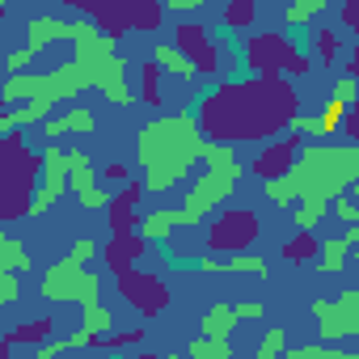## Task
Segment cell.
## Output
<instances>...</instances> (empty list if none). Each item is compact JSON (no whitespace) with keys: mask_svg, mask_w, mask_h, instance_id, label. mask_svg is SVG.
Returning <instances> with one entry per match:
<instances>
[{"mask_svg":"<svg viewBox=\"0 0 359 359\" xmlns=\"http://www.w3.org/2000/svg\"><path fill=\"white\" fill-rule=\"evenodd\" d=\"M325 212H330V199H296V208H292V224H296V229H317Z\"/></svg>","mask_w":359,"mask_h":359,"instance_id":"obj_29","label":"cell"},{"mask_svg":"<svg viewBox=\"0 0 359 359\" xmlns=\"http://www.w3.org/2000/svg\"><path fill=\"white\" fill-rule=\"evenodd\" d=\"M258 237V216L245 212V208H229L212 220V233H208V245L212 250H224V254H241L250 241Z\"/></svg>","mask_w":359,"mask_h":359,"instance_id":"obj_11","label":"cell"},{"mask_svg":"<svg viewBox=\"0 0 359 359\" xmlns=\"http://www.w3.org/2000/svg\"><path fill=\"white\" fill-rule=\"evenodd\" d=\"M34 173H43V156H30L22 135L9 131L5 148H0V182H5V220L30 216L26 191H34Z\"/></svg>","mask_w":359,"mask_h":359,"instance_id":"obj_4","label":"cell"},{"mask_svg":"<svg viewBox=\"0 0 359 359\" xmlns=\"http://www.w3.org/2000/svg\"><path fill=\"white\" fill-rule=\"evenodd\" d=\"M97 123H93V110L89 106H68V110H60V114H51L47 123H43V131H47V140H60V135H89Z\"/></svg>","mask_w":359,"mask_h":359,"instance_id":"obj_18","label":"cell"},{"mask_svg":"<svg viewBox=\"0 0 359 359\" xmlns=\"http://www.w3.org/2000/svg\"><path fill=\"white\" fill-rule=\"evenodd\" d=\"M325 5H330V0H292V5H287V26H304V22H313Z\"/></svg>","mask_w":359,"mask_h":359,"instance_id":"obj_32","label":"cell"},{"mask_svg":"<svg viewBox=\"0 0 359 359\" xmlns=\"http://www.w3.org/2000/svg\"><path fill=\"white\" fill-rule=\"evenodd\" d=\"M127 60L114 51L110 60H106V68H102V81H97V89H102V97L106 102H114V106H131L135 102V89H127Z\"/></svg>","mask_w":359,"mask_h":359,"instance_id":"obj_17","label":"cell"},{"mask_svg":"<svg viewBox=\"0 0 359 359\" xmlns=\"http://www.w3.org/2000/svg\"><path fill=\"white\" fill-rule=\"evenodd\" d=\"M152 60H156L165 72H173V76H195V72H199L195 60L177 47V43H156V47H152Z\"/></svg>","mask_w":359,"mask_h":359,"instance_id":"obj_21","label":"cell"},{"mask_svg":"<svg viewBox=\"0 0 359 359\" xmlns=\"http://www.w3.org/2000/svg\"><path fill=\"white\" fill-rule=\"evenodd\" d=\"M72 39V22H60V18H30L26 22V47L34 51H47L51 43H64Z\"/></svg>","mask_w":359,"mask_h":359,"instance_id":"obj_19","label":"cell"},{"mask_svg":"<svg viewBox=\"0 0 359 359\" xmlns=\"http://www.w3.org/2000/svg\"><path fill=\"white\" fill-rule=\"evenodd\" d=\"M338 18H342V26H346V30H355V34H359V0H342Z\"/></svg>","mask_w":359,"mask_h":359,"instance_id":"obj_46","label":"cell"},{"mask_svg":"<svg viewBox=\"0 0 359 359\" xmlns=\"http://www.w3.org/2000/svg\"><path fill=\"white\" fill-rule=\"evenodd\" d=\"M110 325H114V317H110V309L97 300V304H85V330H93V334H110Z\"/></svg>","mask_w":359,"mask_h":359,"instance_id":"obj_36","label":"cell"},{"mask_svg":"<svg viewBox=\"0 0 359 359\" xmlns=\"http://www.w3.org/2000/svg\"><path fill=\"white\" fill-rule=\"evenodd\" d=\"M300 140L304 135H296V131H283V135H275L271 144H262V152L254 156V173L262 177V182H271V177H283L292 165H296V156H300Z\"/></svg>","mask_w":359,"mask_h":359,"instance_id":"obj_13","label":"cell"},{"mask_svg":"<svg viewBox=\"0 0 359 359\" xmlns=\"http://www.w3.org/2000/svg\"><path fill=\"white\" fill-rule=\"evenodd\" d=\"M313 51H317L321 64H334V60H338V34H334V30H317V34H313Z\"/></svg>","mask_w":359,"mask_h":359,"instance_id":"obj_37","label":"cell"},{"mask_svg":"<svg viewBox=\"0 0 359 359\" xmlns=\"http://www.w3.org/2000/svg\"><path fill=\"white\" fill-rule=\"evenodd\" d=\"M330 212L342 220V224H359V199L351 195V191H342V195H334L330 199Z\"/></svg>","mask_w":359,"mask_h":359,"instance_id":"obj_35","label":"cell"},{"mask_svg":"<svg viewBox=\"0 0 359 359\" xmlns=\"http://www.w3.org/2000/svg\"><path fill=\"white\" fill-rule=\"evenodd\" d=\"M283 355L287 359H359V355H346L342 342H304V346H287Z\"/></svg>","mask_w":359,"mask_h":359,"instance_id":"obj_26","label":"cell"},{"mask_svg":"<svg viewBox=\"0 0 359 359\" xmlns=\"http://www.w3.org/2000/svg\"><path fill=\"white\" fill-rule=\"evenodd\" d=\"M140 72H144V93H140V97H144L148 106H161V72H165V68L152 60V64H144Z\"/></svg>","mask_w":359,"mask_h":359,"instance_id":"obj_34","label":"cell"},{"mask_svg":"<svg viewBox=\"0 0 359 359\" xmlns=\"http://www.w3.org/2000/svg\"><path fill=\"white\" fill-rule=\"evenodd\" d=\"M187 355H191V359H233V346H229V338H212V334H199V338H191Z\"/></svg>","mask_w":359,"mask_h":359,"instance_id":"obj_27","label":"cell"},{"mask_svg":"<svg viewBox=\"0 0 359 359\" xmlns=\"http://www.w3.org/2000/svg\"><path fill=\"white\" fill-rule=\"evenodd\" d=\"M34 266V258L26 254V245L13 237V233H5V237H0V271H30Z\"/></svg>","mask_w":359,"mask_h":359,"instance_id":"obj_25","label":"cell"},{"mask_svg":"<svg viewBox=\"0 0 359 359\" xmlns=\"http://www.w3.org/2000/svg\"><path fill=\"white\" fill-rule=\"evenodd\" d=\"M203 127L191 114H165L148 123L135 135V156L144 165V187L148 191H169L191 173L195 161H203Z\"/></svg>","mask_w":359,"mask_h":359,"instance_id":"obj_3","label":"cell"},{"mask_svg":"<svg viewBox=\"0 0 359 359\" xmlns=\"http://www.w3.org/2000/svg\"><path fill=\"white\" fill-rule=\"evenodd\" d=\"M245 60L258 76H283V72L300 76V72H309V60L300 55V47L283 34H254L245 43Z\"/></svg>","mask_w":359,"mask_h":359,"instance_id":"obj_7","label":"cell"},{"mask_svg":"<svg viewBox=\"0 0 359 359\" xmlns=\"http://www.w3.org/2000/svg\"><path fill=\"white\" fill-rule=\"evenodd\" d=\"M224 275H258V279H266V258H254V254L224 258Z\"/></svg>","mask_w":359,"mask_h":359,"instance_id":"obj_30","label":"cell"},{"mask_svg":"<svg viewBox=\"0 0 359 359\" xmlns=\"http://www.w3.org/2000/svg\"><path fill=\"white\" fill-rule=\"evenodd\" d=\"M64 191H72V148L51 140L47 152H43V191L30 199V216L51 212V203H60Z\"/></svg>","mask_w":359,"mask_h":359,"instance_id":"obj_9","label":"cell"},{"mask_svg":"<svg viewBox=\"0 0 359 359\" xmlns=\"http://www.w3.org/2000/svg\"><path fill=\"white\" fill-rule=\"evenodd\" d=\"M177 47H182V51L195 60V68L208 72V76L220 68V60H216V43H212L199 26H177Z\"/></svg>","mask_w":359,"mask_h":359,"instance_id":"obj_16","label":"cell"},{"mask_svg":"<svg viewBox=\"0 0 359 359\" xmlns=\"http://www.w3.org/2000/svg\"><path fill=\"white\" fill-rule=\"evenodd\" d=\"M118 292H123V300L135 304L144 317H152V313H161V309L169 304V287H165L156 275L140 271V266H131V271L118 275Z\"/></svg>","mask_w":359,"mask_h":359,"instance_id":"obj_12","label":"cell"},{"mask_svg":"<svg viewBox=\"0 0 359 359\" xmlns=\"http://www.w3.org/2000/svg\"><path fill=\"white\" fill-rule=\"evenodd\" d=\"M283 351H287V330L283 325H271L262 334V342H258V359H279Z\"/></svg>","mask_w":359,"mask_h":359,"instance_id":"obj_31","label":"cell"},{"mask_svg":"<svg viewBox=\"0 0 359 359\" xmlns=\"http://www.w3.org/2000/svg\"><path fill=\"white\" fill-rule=\"evenodd\" d=\"M144 245H148V237L135 229V233H114L110 237V245L102 250V258H106V266L114 271V275H123V271H131L140 258H144Z\"/></svg>","mask_w":359,"mask_h":359,"instance_id":"obj_15","label":"cell"},{"mask_svg":"<svg viewBox=\"0 0 359 359\" xmlns=\"http://www.w3.org/2000/svg\"><path fill=\"white\" fill-rule=\"evenodd\" d=\"M72 191H76L81 208H89V212H106V208L114 203L110 191H97V173H93L85 148H72Z\"/></svg>","mask_w":359,"mask_h":359,"instance_id":"obj_14","label":"cell"},{"mask_svg":"<svg viewBox=\"0 0 359 359\" xmlns=\"http://www.w3.org/2000/svg\"><path fill=\"white\" fill-rule=\"evenodd\" d=\"M0 5H5V0H0Z\"/></svg>","mask_w":359,"mask_h":359,"instance_id":"obj_53","label":"cell"},{"mask_svg":"<svg viewBox=\"0 0 359 359\" xmlns=\"http://www.w3.org/2000/svg\"><path fill=\"white\" fill-rule=\"evenodd\" d=\"M64 5L85 9L89 22H97L106 34L118 39L127 30H156L165 0H64Z\"/></svg>","mask_w":359,"mask_h":359,"instance_id":"obj_5","label":"cell"},{"mask_svg":"<svg viewBox=\"0 0 359 359\" xmlns=\"http://www.w3.org/2000/svg\"><path fill=\"white\" fill-rule=\"evenodd\" d=\"M317 254H321V241L313 237V229H300V233L283 245V258H287V262H296V266L317 262Z\"/></svg>","mask_w":359,"mask_h":359,"instance_id":"obj_24","label":"cell"},{"mask_svg":"<svg viewBox=\"0 0 359 359\" xmlns=\"http://www.w3.org/2000/svg\"><path fill=\"white\" fill-rule=\"evenodd\" d=\"M359 182V144H309L283 177L262 182L275 208H296V199H334Z\"/></svg>","mask_w":359,"mask_h":359,"instance_id":"obj_2","label":"cell"},{"mask_svg":"<svg viewBox=\"0 0 359 359\" xmlns=\"http://www.w3.org/2000/svg\"><path fill=\"white\" fill-rule=\"evenodd\" d=\"M18 296H22V283H18V271H0V304H18Z\"/></svg>","mask_w":359,"mask_h":359,"instance_id":"obj_38","label":"cell"},{"mask_svg":"<svg viewBox=\"0 0 359 359\" xmlns=\"http://www.w3.org/2000/svg\"><path fill=\"white\" fill-rule=\"evenodd\" d=\"M346 72H351V76H359V47L351 51V60H346Z\"/></svg>","mask_w":359,"mask_h":359,"instance_id":"obj_50","label":"cell"},{"mask_svg":"<svg viewBox=\"0 0 359 359\" xmlns=\"http://www.w3.org/2000/svg\"><path fill=\"white\" fill-rule=\"evenodd\" d=\"M296 118V89L283 76H258L241 85H220L199 106V127L208 140H275Z\"/></svg>","mask_w":359,"mask_h":359,"instance_id":"obj_1","label":"cell"},{"mask_svg":"<svg viewBox=\"0 0 359 359\" xmlns=\"http://www.w3.org/2000/svg\"><path fill=\"white\" fill-rule=\"evenodd\" d=\"M334 97L351 106V102L359 97V76H351V72H346V76H338V85H334Z\"/></svg>","mask_w":359,"mask_h":359,"instance_id":"obj_42","label":"cell"},{"mask_svg":"<svg viewBox=\"0 0 359 359\" xmlns=\"http://www.w3.org/2000/svg\"><path fill=\"white\" fill-rule=\"evenodd\" d=\"M106 182H131V177H127V165H106Z\"/></svg>","mask_w":359,"mask_h":359,"instance_id":"obj_49","label":"cell"},{"mask_svg":"<svg viewBox=\"0 0 359 359\" xmlns=\"http://www.w3.org/2000/svg\"><path fill=\"white\" fill-rule=\"evenodd\" d=\"M237 182H241L237 169H203V173L195 177V187L187 191V203H182L187 220H191V224H203V216H212V212L237 191Z\"/></svg>","mask_w":359,"mask_h":359,"instance_id":"obj_8","label":"cell"},{"mask_svg":"<svg viewBox=\"0 0 359 359\" xmlns=\"http://www.w3.org/2000/svg\"><path fill=\"white\" fill-rule=\"evenodd\" d=\"M254 18H258V5L254 0H224V26L229 30H250L254 26Z\"/></svg>","mask_w":359,"mask_h":359,"instance_id":"obj_28","label":"cell"},{"mask_svg":"<svg viewBox=\"0 0 359 359\" xmlns=\"http://www.w3.org/2000/svg\"><path fill=\"white\" fill-rule=\"evenodd\" d=\"M287 131H296V135H317V131H321V114H300V110H296V118H292Z\"/></svg>","mask_w":359,"mask_h":359,"instance_id":"obj_41","label":"cell"},{"mask_svg":"<svg viewBox=\"0 0 359 359\" xmlns=\"http://www.w3.org/2000/svg\"><path fill=\"white\" fill-rule=\"evenodd\" d=\"M39 296H47V300H55V304H68V300H76V304H97V300H102V279L68 254V258H60L55 266H47Z\"/></svg>","mask_w":359,"mask_h":359,"instance_id":"obj_6","label":"cell"},{"mask_svg":"<svg viewBox=\"0 0 359 359\" xmlns=\"http://www.w3.org/2000/svg\"><path fill=\"white\" fill-rule=\"evenodd\" d=\"M237 321H241V317H237V304L220 300V304L208 309V317H203V334H212V338H229Z\"/></svg>","mask_w":359,"mask_h":359,"instance_id":"obj_23","label":"cell"},{"mask_svg":"<svg viewBox=\"0 0 359 359\" xmlns=\"http://www.w3.org/2000/svg\"><path fill=\"white\" fill-rule=\"evenodd\" d=\"M34 55H39L34 47H18V51H9V60H5V64H9V72H30Z\"/></svg>","mask_w":359,"mask_h":359,"instance_id":"obj_40","label":"cell"},{"mask_svg":"<svg viewBox=\"0 0 359 359\" xmlns=\"http://www.w3.org/2000/svg\"><path fill=\"white\" fill-rule=\"evenodd\" d=\"M68 254H72V258H76V262L85 266V262H89V258L97 254V241H93V237H81V241H72V250H68Z\"/></svg>","mask_w":359,"mask_h":359,"instance_id":"obj_44","label":"cell"},{"mask_svg":"<svg viewBox=\"0 0 359 359\" xmlns=\"http://www.w3.org/2000/svg\"><path fill=\"white\" fill-rule=\"evenodd\" d=\"M346 258H351V241H346V237H330V241H321L317 271H321V275H338V271L346 266Z\"/></svg>","mask_w":359,"mask_h":359,"instance_id":"obj_22","label":"cell"},{"mask_svg":"<svg viewBox=\"0 0 359 359\" xmlns=\"http://www.w3.org/2000/svg\"><path fill=\"white\" fill-rule=\"evenodd\" d=\"M313 317L321 330V342H346L359 334V292H342L338 300H313Z\"/></svg>","mask_w":359,"mask_h":359,"instance_id":"obj_10","label":"cell"},{"mask_svg":"<svg viewBox=\"0 0 359 359\" xmlns=\"http://www.w3.org/2000/svg\"><path fill=\"white\" fill-rule=\"evenodd\" d=\"M169 9H177V13H187V9H199V5H224V0H165Z\"/></svg>","mask_w":359,"mask_h":359,"instance_id":"obj_48","label":"cell"},{"mask_svg":"<svg viewBox=\"0 0 359 359\" xmlns=\"http://www.w3.org/2000/svg\"><path fill=\"white\" fill-rule=\"evenodd\" d=\"M51 330H55V321H47V317H43V321H30L26 330H18V334H9V338H5V355H9V346H13V342H43Z\"/></svg>","mask_w":359,"mask_h":359,"instance_id":"obj_33","label":"cell"},{"mask_svg":"<svg viewBox=\"0 0 359 359\" xmlns=\"http://www.w3.org/2000/svg\"><path fill=\"white\" fill-rule=\"evenodd\" d=\"M342 127H346V135H351V144H359V97L346 106V118H342Z\"/></svg>","mask_w":359,"mask_h":359,"instance_id":"obj_47","label":"cell"},{"mask_svg":"<svg viewBox=\"0 0 359 359\" xmlns=\"http://www.w3.org/2000/svg\"><path fill=\"white\" fill-rule=\"evenodd\" d=\"M237 317L241 321H262L266 317V304L262 300H237Z\"/></svg>","mask_w":359,"mask_h":359,"instance_id":"obj_43","label":"cell"},{"mask_svg":"<svg viewBox=\"0 0 359 359\" xmlns=\"http://www.w3.org/2000/svg\"><path fill=\"white\" fill-rule=\"evenodd\" d=\"M140 338H144V330L135 325V330H127V334H102L97 346H106V351H123V346H135Z\"/></svg>","mask_w":359,"mask_h":359,"instance_id":"obj_39","label":"cell"},{"mask_svg":"<svg viewBox=\"0 0 359 359\" xmlns=\"http://www.w3.org/2000/svg\"><path fill=\"white\" fill-rule=\"evenodd\" d=\"M342 237H346L351 245H359V224H346V233H342Z\"/></svg>","mask_w":359,"mask_h":359,"instance_id":"obj_51","label":"cell"},{"mask_svg":"<svg viewBox=\"0 0 359 359\" xmlns=\"http://www.w3.org/2000/svg\"><path fill=\"white\" fill-rule=\"evenodd\" d=\"M60 351H72V342H68V338H51V342H39V346H34V359H51V355H60Z\"/></svg>","mask_w":359,"mask_h":359,"instance_id":"obj_45","label":"cell"},{"mask_svg":"<svg viewBox=\"0 0 359 359\" xmlns=\"http://www.w3.org/2000/svg\"><path fill=\"white\" fill-rule=\"evenodd\" d=\"M182 224H191L182 208H177V212H148V216L140 220V233H144L148 241H165L173 229H182Z\"/></svg>","mask_w":359,"mask_h":359,"instance_id":"obj_20","label":"cell"},{"mask_svg":"<svg viewBox=\"0 0 359 359\" xmlns=\"http://www.w3.org/2000/svg\"><path fill=\"white\" fill-rule=\"evenodd\" d=\"M338 5H342V0H338Z\"/></svg>","mask_w":359,"mask_h":359,"instance_id":"obj_54","label":"cell"},{"mask_svg":"<svg viewBox=\"0 0 359 359\" xmlns=\"http://www.w3.org/2000/svg\"><path fill=\"white\" fill-rule=\"evenodd\" d=\"M351 258H355V262H359V245H351Z\"/></svg>","mask_w":359,"mask_h":359,"instance_id":"obj_52","label":"cell"}]
</instances>
